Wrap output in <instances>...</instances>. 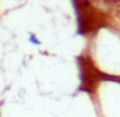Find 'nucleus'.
Here are the masks:
<instances>
[{"label": "nucleus", "mask_w": 120, "mask_h": 117, "mask_svg": "<svg viewBox=\"0 0 120 117\" xmlns=\"http://www.w3.org/2000/svg\"><path fill=\"white\" fill-rule=\"evenodd\" d=\"M29 41L31 43L32 45H36V46H38V45H40V40L38 39V36L35 34H32V32H30V34H29Z\"/></svg>", "instance_id": "nucleus-1"}]
</instances>
